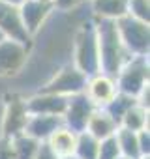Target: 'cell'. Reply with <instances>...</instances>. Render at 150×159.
I'll use <instances>...</instances> for the list:
<instances>
[{
  "label": "cell",
  "instance_id": "e0dca14e",
  "mask_svg": "<svg viewBox=\"0 0 150 159\" xmlns=\"http://www.w3.org/2000/svg\"><path fill=\"white\" fill-rule=\"evenodd\" d=\"M148 116H150V111L139 103H135L120 120L118 127L126 129V131H131V133H139L143 129H148Z\"/></svg>",
  "mask_w": 150,
  "mask_h": 159
},
{
  "label": "cell",
  "instance_id": "5b68a950",
  "mask_svg": "<svg viewBox=\"0 0 150 159\" xmlns=\"http://www.w3.org/2000/svg\"><path fill=\"white\" fill-rule=\"evenodd\" d=\"M116 30L122 45L131 56H148L150 52V25L137 21L129 15L118 19Z\"/></svg>",
  "mask_w": 150,
  "mask_h": 159
},
{
  "label": "cell",
  "instance_id": "9a60e30c",
  "mask_svg": "<svg viewBox=\"0 0 150 159\" xmlns=\"http://www.w3.org/2000/svg\"><path fill=\"white\" fill-rule=\"evenodd\" d=\"M90 137H94L96 140H105V139H111L116 135L118 131V124L103 111V109H96L87 124V129H85Z\"/></svg>",
  "mask_w": 150,
  "mask_h": 159
},
{
  "label": "cell",
  "instance_id": "ba28073f",
  "mask_svg": "<svg viewBox=\"0 0 150 159\" xmlns=\"http://www.w3.org/2000/svg\"><path fill=\"white\" fill-rule=\"evenodd\" d=\"M19 15H21V23H23L26 34L34 41L36 36L41 34V30L45 28L47 21L54 15V11H53L51 4H41V2H36V0H26L25 4L19 6Z\"/></svg>",
  "mask_w": 150,
  "mask_h": 159
},
{
  "label": "cell",
  "instance_id": "f1b7e54d",
  "mask_svg": "<svg viewBox=\"0 0 150 159\" xmlns=\"http://www.w3.org/2000/svg\"><path fill=\"white\" fill-rule=\"evenodd\" d=\"M36 2H41V4H51L53 0H36Z\"/></svg>",
  "mask_w": 150,
  "mask_h": 159
},
{
  "label": "cell",
  "instance_id": "ffe728a7",
  "mask_svg": "<svg viewBox=\"0 0 150 159\" xmlns=\"http://www.w3.org/2000/svg\"><path fill=\"white\" fill-rule=\"evenodd\" d=\"M137 103V99H133V98H129V96H124V94H116L105 107H103V111L116 122V124H120V120H122V116L133 107Z\"/></svg>",
  "mask_w": 150,
  "mask_h": 159
},
{
  "label": "cell",
  "instance_id": "8fae6325",
  "mask_svg": "<svg viewBox=\"0 0 150 159\" xmlns=\"http://www.w3.org/2000/svg\"><path fill=\"white\" fill-rule=\"evenodd\" d=\"M0 32L4 34L6 39L23 43L26 47H32V38L26 34L23 23H21V15H19V8L8 6L4 2H0Z\"/></svg>",
  "mask_w": 150,
  "mask_h": 159
},
{
  "label": "cell",
  "instance_id": "5bb4252c",
  "mask_svg": "<svg viewBox=\"0 0 150 159\" xmlns=\"http://www.w3.org/2000/svg\"><path fill=\"white\" fill-rule=\"evenodd\" d=\"M90 15L96 21H113L128 15V0H92L88 2Z\"/></svg>",
  "mask_w": 150,
  "mask_h": 159
},
{
  "label": "cell",
  "instance_id": "44dd1931",
  "mask_svg": "<svg viewBox=\"0 0 150 159\" xmlns=\"http://www.w3.org/2000/svg\"><path fill=\"white\" fill-rule=\"evenodd\" d=\"M98 146H100V140L90 137L87 131L77 133V142H75L73 155L79 157V159H96L98 157Z\"/></svg>",
  "mask_w": 150,
  "mask_h": 159
},
{
  "label": "cell",
  "instance_id": "4fadbf2b",
  "mask_svg": "<svg viewBox=\"0 0 150 159\" xmlns=\"http://www.w3.org/2000/svg\"><path fill=\"white\" fill-rule=\"evenodd\" d=\"M62 118L60 116H47V114H28L25 135L32 137L38 142H47V139L60 127Z\"/></svg>",
  "mask_w": 150,
  "mask_h": 159
},
{
  "label": "cell",
  "instance_id": "603a6c76",
  "mask_svg": "<svg viewBox=\"0 0 150 159\" xmlns=\"http://www.w3.org/2000/svg\"><path fill=\"white\" fill-rule=\"evenodd\" d=\"M116 157H120V150H118L116 139L111 137V139L100 140V146H98V157H96V159H116Z\"/></svg>",
  "mask_w": 150,
  "mask_h": 159
},
{
  "label": "cell",
  "instance_id": "8992f818",
  "mask_svg": "<svg viewBox=\"0 0 150 159\" xmlns=\"http://www.w3.org/2000/svg\"><path fill=\"white\" fill-rule=\"evenodd\" d=\"M30 47L4 39L0 43V77H15L21 75L28 64Z\"/></svg>",
  "mask_w": 150,
  "mask_h": 159
},
{
  "label": "cell",
  "instance_id": "484cf974",
  "mask_svg": "<svg viewBox=\"0 0 150 159\" xmlns=\"http://www.w3.org/2000/svg\"><path fill=\"white\" fill-rule=\"evenodd\" d=\"M0 159H15L13 146H12V139L0 137Z\"/></svg>",
  "mask_w": 150,
  "mask_h": 159
},
{
  "label": "cell",
  "instance_id": "7c38bea8",
  "mask_svg": "<svg viewBox=\"0 0 150 159\" xmlns=\"http://www.w3.org/2000/svg\"><path fill=\"white\" fill-rule=\"evenodd\" d=\"M68 105V98L47 94V92H36L28 98H25V107L28 114H47V116H60L64 114Z\"/></svg>",
  "mask_w": 150,
  "mask_h": 159
},
{
  "label": "cell",
  "instance_id": "cb8c5ba5",
  "mask_svg": "<svg viewBox=\"0 0 150 159\" xmlns=\"http://www.w3.org/2000/svg\"><path fill=\"white\" fill-rule=\"evenodd\" d=\"M83 4H87L85 0H53V2H51L54 13H73L75 10H79Z\"/></svg>",
  "mask_w": 150,
  "mask_h": 159
},
{
  "label": "cell",
  "instance_id": "7402d4cb",
  "mask_svg": "<svg viewBox=\"0 0 150 159\" xmlns=\"http://www.w3.org/2000/svg\"><path fill=\"white\" fill-rule=\"evenodd\" d=\"M128 15L150 25V0H128Z\"/></svg>",
  "mask_w": 150,
  "mask_h": 159
},
{
  "label": "cell",
  "instance_id": "4316f807",
  "mask_svg": "<svg viewBox=\"0 0 150 159\" xmlns=\"http://www.w3.org/2000/svg\"><path fill=\"white\" fill-rule=\"evenodd\" d=\"M34 159H58L56 155H54V152L45 144V142H41L40 144V148H38V153H36V157Z\"/></svg>",
  "mask_w": 150,
  "mask_h": 159
},
{
  "label": "cell",
  "instance_id": "2e32d148",
  "mask_svg": "<svg viewBox=\"0 0 150 159\" xmlns=\"http://www.w3.org/2000/svg\"><path fill=\"white\" fill-rule=\"evenodd\" d=\"M75 142H77V133L68 129L66 125H60L49 139H47V146L54 152V155L60 159V157H66V155H73V150H75Z\"/></svg>",
  "mask_w": 150,
  "mask_h": 159
},
{
  "label": "cell",
  "instance_id": "d4e9b609",
  "mask_svg": "<svg viewBox=\"0 0 150 159\" xmlns=\"http://www.w3.org/2000/svg\"><path fill=\"white\" fill-rule=\"evenodd\" d=\"M137 140H139L141 155H143V157H148V155H150V131H148V129L139 131V133H137Z\"/></svg>",
  "mask_w": 150,
  "mask_h": 159
},
{
  "label": "cell",
  "instance_id": "f546056e",
  "mask_svg": "<svg viewBox=\"0 0 150 159\" xmlns=\"http://www.w3.org/2000/svg\"><path fill=\"white\" fill-rule=\"evenodd\" d=\"M60 159H79V157H75V155H66V157H60Z\"/></svg>",
  "mask_w": 150,
  "mask_h": 159
},
{
  "label": "cell",
  "instance_id": "1f68e13d",
  "mask_svg": "<svg viewBox=\"0 0 150 159\" xmlns=\"http://www.w3.org/2000/svg\"><path fill=\"white\" fill-rule=\"evenodd\" d=\"M141 159H150V155H148V157H141Z\"/></svg>",
  "mask_w": 150,
  "mask_h": 159
},
{
  "label": "cell",
  "instance_id": "3957f363",
  "mask_svg": "<svg viewBox=\"0 0 150 159\" xmlns=\"http://www.w3.org/2000/svg\"><path fill=\"white\" fill-rule=\"evenodd\" d=\"M116 90L124 96L137 99L141 90L150 84V64L148 56H131L115 77Z\"/></svg>",
  "mask_w": 150,
  "mask_h": 159
},
{
  "label": "cell",
  "instance_id": "4dcf8cb0",
  "mask_svg": "<svg viewBox=\"0 0 150 159\" xmlns=\"http://www.w3.org/2000/svg\"><path fill=\"white\" fill-rule=\"evenodd\" d=\"M4 39H6V38H4V34H2V32H0V43H2Z\"/></svg>",
  "mask_w": 150,
  "mask_h": 159
},
{
  "label": "cell",
  "instance_id": "d6a6232c",
  "mask_svg": "<svg viewBox=\"0 0 150 159\" xmlns=\"http://www.w3.org/2000/svg\"><path fill=\"white\" fill-rule=\"evenodd\" d=\"M116 159H126V157H122V155H120V157H116Z\"/></svg>",
  "mask_w": 150,
  "mask_h": 159
},
{
  "label": "cell",
  "instance_id": "836d02e7",
  "mask_svg": "<svg viewBox=\"0 0 150 159\" xmlns=\"http://www.w3.org/2000/svg\"><path fill=\"white\" fill-rule=\"evenodd\" d=\"M85 2H87V4H88V2H92V0H85Z\"/></svg>",
  "mask_w": 150,
  "mask_h": 159
},
{
  "label": "cell",
  "instance_id": "30bf717a",
  "mask_svg": "<svg viewBox=\"0 0 150 159\" xmlns=\"http://www.w3.org/2000/svg\"><path fill=\"white\" fill-rule=\"evenodd\" d=\"M96 109H103L116 94V81L113 77L105 75V73H94L87 79V86L83 92Z\"/></svg>",
  "mask_w": 150,
  "mask_h": 159
},
{
  "label": "cell",
  "instance_id": "7a4b0ae2",
  "mask_svg": "<svg viewBox=\"0 0 150 159\" xmlns=\"http://www.w3.org/2000/svg\"><path fill=\"white\" fill-rule=\"evenodd\" d=\"M71 64L87 77L100 73V56H98V36H96V21L90 17L75 28L71 36Z\"/></svg>",
  "mask_w": 150,
  "mask_h": 159
},
{
  "label": "cell",
  "instance_id": "ac0fdd59",
  "mask_svg": "<svg viewBox=\"0 0 150 159\" xmlns=\"http://www.w3.org/2000/svg\"><path fill=\"white\" fill-rule=\"evenodd\" d=\"M116 144H118V150H120V155L126 157V159H141V150H139V140H137V133H131V131H126L122 127H118L116 135Z\"/></svg>",
  "mask_w": 150,
  "mask_h": 159
},
{
  "label": "cell",
  "instance_id": "9c48e42d",
  "mask_svg": "<svg viewBox=\"0 0 150 159\" xmlns=\"http://www.w3.org/2000/svg\"><path fill=\"white\" fill-rule=\"evenodd\" d=\"M26 120H28V112L25 107V98L8 101L2 111V116H0V137L13 139L17 135H23Z\"/></svg>",
  "mask_w": 150,
  "mask_h": 159
},
{
  "label": "cell",
  "instance_id": "83f0119b",
  "mask_svg": "<svg viewBox=\"0 0 150 159\" xmlns=\"http://www.w3.org/2000/svg\"><path fill=\"white\" fill-rule=\"evenodd\" d=\"M0 2H4V4H8V6H13V8H19L21 4L26 2V0H0Z\"/></svg>",
  "mask_w": 150,
  "mask_h": 159
},
{
  "label": "cell",
  "instance_id": "277c9868",
  "mask_svg": "<svg viewBox=\"0 0 150 159\" xmlns=\"http://www.w3.org/2000/svg\"><path fill=\"white\" fill-rule=\"evenodd\" d=\"M87 79L88 77L85 73H81L71 62H66L56 71L51 73V77L41 84L40 92L62 96V98H71V96H77V94L85 92Z\"/></svg>",
  "mask_w": 150,
  "mask_h": 159
},
{
  "label": "cell",
  "instance_id": "d6986e66",
  "mask_svg": "<svg viewBox=\"0 0 150 159\" xmlns=\"http://www.w3.org/2000/svg\"><path fill=\"white\" fill-rule=\"evenodd\" d=\"M41 142L34 140L32 137L28 135H17L12 139V146H13V155L15 159H34L36 153H38V148H40Z\"/></svg>",
  "mask_w": 150,
  "mask_h": 159
},
{
  "label": "cell",
  "instance_id": "52a82bcc",
  "mask_svg": "<svg viewBox=\"0 0 150 159\" xmlns=\"http://www.w3.org/2000/svg\"><path fill=\"white\" fill-rule=\"evenodd\" d=\"M94 111H96V107L85 94L71 96V98H68V105L62 114V124L75 133H83L87 129V124Z\"/></svg>",
  "mask_w": 150,
  "mask_h": 159
},
{
  "label": "cell",
  "instance_id": "6da1fadb",
  "mask_svg": "<svg viewBox=\"0 0 150 159\" xmlns=\"http://www.w3.org/2000/svg\"><path fill=\"white\" fill-rule=\"evenodd\" d=\"M96 36H98L100 73H105L115 79L120 67L131 58V54L122 45L116 25L113 21H96Z\"/></svg>",
  "mask_w": 150,
  "mask_h": 159
}]
</instances>
